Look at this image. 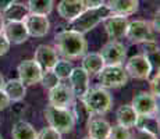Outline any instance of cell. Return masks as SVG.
<instances>
[{
  "label": "cell",
  "instance_id": "39",
  "mask_svg": "<svg viewBox=\"0 0 160 139\" xmlns=\"http://www.w3.org/2000/svg\"><path fill=\"white\" fill-rule=\"evenodd\" d=\"M4 18H3V15H2V13H0V32L3 31V27H4Z\"/></svg>",
  "mask_w": 160,
  "mask_h": 139
},
{
  "label": "cell",
  "instance_id": "4",
  "mask_svg": "<svg viewBox=\"0 0 160 139\" xmlns=\"http://www.w3.org/2000/svg\"><path fill=\"white\" fill-rule=\"evenodd\" d=\"M43 114H45V120L48 121L49 127L54 128L61 135L71 132L74 125H75V118H74L70 109L56 107V106L49 104L43 110Z\"/></svg>",
  "mask_w": 160,
  "mask_h": 139
},
{
  "label": "cell",
  "instance_id": "33",
  "mask_svg": "<svg viewBox=\"0 0 160 139\" xmlns=\"http://www.w3.org/2000/svg\"><path fill=\"white\" fill-rule=\"evenodd\" d=\"M159 79H160V74H159V71H158V72L153 75V78L150 79V93H152L155 97H159V93H160Z\"/></svg>",
  "mask_w": 160,
  "mask_h": 139
},
{
  "label": "cell",
  "instance_id": "7",
  "mask_svg": "<svg viewBox=\"0 0 160 139\" xmlns=\"http://www.w3.org/2000/svg\"><path fill=\"white\" fill-rule=\"evenodd\" d=\"M155 31L152 28V24L145 20H135L128 22L127 32H125V38L131 43H143L148 41H153L155 39Z\"/></svg>",
  "mask_w": 160,
  "mask_h": 139
},
{
  "label": "cell",
  "instance_id": "10",
  "mask_svg": "<svg viewBox=\"0 0 160 139\" xmlns=\"http://www.w3.org/2000/svg\"><path fill=\"white\" fill-rule=\"evenodd\" d=\"M89 78H91V75L82 67L72 68L68 79H70V88H71L75 99H82L88 93V91L91 89Z\"/></svg>",
  "mask_w": 160,
  "mask_h": 139
},
{
  "label": "cell",
  "instance_id": "2",
  "mask_svg": "<svg viewBox=\"0 0 160 139\" xmlns=\"http://www.w3.org/2000/svg\"><path fill=\"white\" fill-rule=\"evenodd\" d=\"M109 15H112V13L107 8L106 3L98 8H87L78 17H75L74 20L70 21V25H71L70 29L77 31V32L85 35L91 29H93L96 25H99L104 18L109 17Z\"/></svg>",
  "mask_w": 160,
  "mask_h": 139
},
{
  "label": "cell",
  "instance_id": "12",
  "mask_svg": "<svg viewBox=\"0 0 160 139\" xmlns=\"http://www.w3.org/2000/svg\"><path fill=\"white\" fill-rule=\"evenodd\" d=\"M48 100H49V104H52V106L70 109L71 104L74 103V100H75V96H74L71 88L68 85L58 83L54 88L49 89Z\"/></svg>",
  "mask_w": 160,
  "mask_h": 139
},
{
  "label": "cell",
  "instance_id": "22",
  "mask_svg": "<svg viewBox=\"0 0 160 139\" xmlns=\"http://www.w3.org/2000/svg\"><path fill=\"white\" fill-rule=\"evenodd\" d=\"M116 118L118 125H122L125 128H134L138 122V114L132 109L131 104H124L120 106L116 113Z\"/></svg>",
  "mask_w": 160,
  "mask_h": 139
},
{
  "label": "cell",
  "instance_id": "38",
  "mask_svg": "<svg viewBox=\"0 0 160 139\" xmlns=\"http://www.w3.org/2000/svg\"><path fill=\"white\" fill-rule=\"evenodd\" d=\"M14 0H0V11H3L7 6H10Z\"/></svg>",
  "mask_w": 160,
  "mask_h": 139
},
{
  "label": "cell",
  "instance_id": "25",
  "mask_svg": "<svg viewBox=\"0 0 160 139\" xmlns=\"http://www.w3.org/2000/svg\"><path fill=\"white\" fill-rule=\"evenodd\" d=\"M29 13L49 15L53 10V0H28Z\"/></svg>",
  "mask_w": 160,
  "mask_h": 139
},
{
  "label": "cell",
  "instance_id": "17",
  "mask_svg": "<svg viewBox=\"0 0 160 139\" xmlns=\"http://www.w3.org/2000/svg\"><path fill=\"white\" fill-rule=\"evenodd\" d=\"M110 122L102 118V116H96L88 120V137L91 139H107L110 132Z\"/></svg>",
  "mask_w": 160,
  "mask_h": 139
},
{
  "label": "cell",
  "instance_id": "42",
  "mask_svg": "<svg viewBox=\"0 0 160 139\" xmlns=\"http://www.w3.org/2000/svg\"><path fill=\"white\" fill-rule=\"evenodd\" d=\"M0 139H3V137H2V135H0Z\"/></svg>",
  "mask_w": 160,
  "mask_h": 139
},
{
  "label": "cell",
  "instance_id": "36",
  "mask_svg": "<svg viewBox=\"0 0 160 139\" xmlns=\"http://www.w3.org/2000/svg\"><path fill=\"white\" fill-rule=\"evenodd\" d=\"M10 99L7 97V95L3 92V89L0 91V111L2 110H4V109H7L8 106H10Z\"/></svg>",
  "mask_w": 160,
  "mask_h": 139
},
{
  "label": "cell",
  "instance_id": "13",
  "mask_svg": "<svg viewBox=\"0 0 160 139\" xmlns=\"http://www.w3.org/2000/svg\"><path fill=\"white\" fill-rule=\"evenodd\" d=\"M104 31H106L107 36L110 38V41H118V39L125 38V32H127V27L130 21L127 20V17L122 15H109L102 21Z\"/></svg>",
  "mask_w": 160,
  "mask_h": 139
},
{
  "label": "cell",
  "instance_id": "15",
  "mask_svg": "<svg viewBox=\"0 0 160 139\" xmlns=\"http://www.w3.org/2000/svg\"><path fill=\"white\" fill-rule=\"evenodd\" d=\"M2 33L10 42V45H21L29 38L24 22L20 21H6Z\"/></svg>",
  "mask_w": 160,
  "mask_h": 139
},
{
  "label": "cell",
  "instance_id": "40",
  "mask_svg": "<svg viewBox=\"0 0 160 139\" xmlns=\"http://www.w3.org/2000/svg\"><path fill=\"white\" fill-rule=\"evenodd\" d=\"M4 82H6V79H4V77L0 74V91L3 89V86H4Z\"/></svg>",
  "mask_w": 160,
  "mask_h": 139
},
{
  "label": "cell",
  "instance_id": "31",
  "mask_svg": "<svg viewBox=\"0 0 160 139\" xmlns=\"http://www.w3.org/2000/svg\"><path fill=\"white\" fill-rule=\"evenodd\" d=\"M36 139H61V134L52 127H45L36 134Z\"/></svg>",
  "mask_w": 160,
  "mask_h": 139
},
{
  "label": "cell",
  "instance_id": "29",
  "mask_svg": "<svg viewBox=\"0 0 160 139\" xmlns=\"http://www.w3.org/2000/svg\"><path fill=\"white\" fill-rule=\"evenodd\" d=\"M43 85V88H46L49 91V89L54 88L56 85L60 83V79L56 77V74L53 72L52 70H45L43 72H42V77H41V81H39Z\"/></svg>",
  "mask_w": 160,
  "mask_h": 139
},
{
  "label": "cell",
  "instance_id": "41",
  "mask_svg": "<svg viewBox=\"0 0 160 139\" xmlns=\"http://www.w3.org/2000/svg\"><path fill=\"white\" fill-rule=\"evenodd\" d=\"M84 139H91V138H89V137H87V138H84Z\"/></svg>",
  "mask_w": 160,
  "mask_h": 139
},
{
  "label": "cell",
  "instance_id": "23",
  "mask_svg": "<svg viewBox=\"0 0 160 139\" xmlns=\"http://www.w3.org/2000/svg\"><path fill=\"white\" fill-rule=\"evenodd\" d=\"M82 68L89 75H96L100 70L104 67V61L100 53H85L82 56Z\"/></svg>",
  "mask_w": 160,
  "mask_h": 139
},
{
  "label": "cell",
  "instance_id": "30",
  "mask_svg": "<svg viewBox=\"0 0 160 139\" xmlns=\"http://www.w3.org/2000/svg\"><path fill=\"white\" fill-rule=\"evenodd\" d=\"M107 139H131V131L130 128H125L122 125L112 127Z\"/></svg>",
  "mask_w": 160,
  "mask_h": 139
},
{
  "label": "cell",
  "instance_id": "6",
  "mask_svg": "<svg viewBox=\"0 0 160 139\" xmlns=\"http://www.w3.org/2000/svg\"><path fill=\"white\" fill-rule=\"evenodd\" d=\"M124 70L127 72V75L131 77V78L145 81V79H149L153 66L145 54H135L125 61Z\"/></svg>",
  "mask_w": 160,
  "mask_h": 139
},
{
  "label": "cell",
  "instance_id": "11",
  "mask_svg": "<svg viewBox=\"0 0 160 139\" xmlns=\"http://www.w3.org/2000/svg\"><path fill=\"white\" fill-rule=\"evenodd\" d=\"M18 79L25 86H32L35 83H39L42 77V68L38 66L35 60H24L17 67Z\"/></svg>",
  "mask_w": 160,
  "mask_h": 139
},
{
  "label": "cell",
  "instance_id": "5",
  "mask_svg": "<svg viewBox=\"0 0 160 139\" xmlns=\"http://www.w3.org/2000/svg\"><path fill=\"white\" fill-rule=\"evenodd\" d=\"M98 75V81L104 89H117L125 86L130 77L122 66H104Z\"/></svg>",
  "mask_w": 160,
  "mask_h": 139
},
{
  "label": "cell",
  "instance_id": "27",
  "mask_svg": "<svg viewBox=\"0 0 160 139\" xmlns=\"http://www.w3.org/2000/svg\"><path fill=\"white\" fill-rule=\"evenodd\" d=\"M72 68L74 67H72L71 61L63 58V60H57V63L53 66L52 71L56 74V77L61 81V79H68V77H70V74H71Z\"/></svg>",
  "mask_w": 160,
  "mask_h": 139
},
{
  "label": "cell",
  "instance_id": "8",
  "mask_svg": "<svg viewBox=\"0 0 160 139\" xmlns=\"http://www.w3.org/2000/svg\"><path fill=\"white\" fill-rule=\"evenodd\" d=\"M132 109L138 114V117H150L158 116L159 106L158 97H155L150 92H139L132 99Z\"/></svg>",
  "mask_w": 160,
  "mask_h": 139
},
{
  "label": "cell",
  "instance_id": "24",
  "mask_svg": "<svg viewBox=\"0 0 160 139\" xmlns=\"http://www.w3.org/2000/svg\"><path fill=\"white\" fill-rule=\"evenodd\" d=\"M36 134L35 128L27 121H17L11 129L13 139H36Z\"/></svg>",
  "mask_w": 160,
  "mask_h": 139
},
{
  "label": "cell",
  "instance_id": "19",
  "mask_svg": "<svg viewBox=\"0 0 160 139\" xmlns=\"http://www.w3.org/2000/svg\"><path fill=\"white\" fill-rule=\"evenodd\" d=\"M82 11H84V7L79 0H61L57 6L58 15L68 22L75 17H78Z\"/></svg>",
  "mask_w": 160,
  "mask_h": 139
},
{
  "label": "cell",
  "instance_id": "28",
  "mask_svg": "<svg viewBox=\"0 0 160 139\" xmlns=\"http://www.w3.org/2000/svg\"><path fill=\"white\" fill-rule=\"evenodd\" d=\"M74 109L71 110L74 118H75V121L78 122H85L88 121L89 118H91V113L88 111L87 106L84 104V102L81 100V99H77V100H74V103L71 104Z\"/></svg>",
  "mask_w": 160,
  "mask_h": 139
},
{
  "label": "cell",
  "instance_id": "9",
  "mask_svg": "<svg viewBox=\"0 0 160 139\" xmlns=\"http://www.w3.org/2000/svg\"><path fill=\"white\" fill-rule=\"evenodd\" d=\"M104 66H122L127 58V47L118 41H109L100 52Z\"/></svg>",
  "mask_w": 160,
  "mask_h": 139
},
{
  "label": "cell",
  "instance_id": "32",
  "mask_svg": "<svg viewBox=\"0 0 160 139\" xmlns=\"http://www.w3.org/2000/svg\"><path fill=\"white\" fill-rule=\"evenodd\" d=\"M131 139H158V135L152 134V132H148L145 129L137 128V131L134 134H131Z\"/></svg>",
  "mask_w": 160,
  "mask_h": 139
},
{
  "label": "cell",
  "instance_id": "16",
  "mask_svg": "<svg viewBox=\"0 0 160 139\" xmlns=\"http://www.w3.org/2000/svg\"><path fill=\"white\" fill-rule=\"evenodd\" d=\"M33 60L38 63V66L42 68V71L52 70L54 64L57 63L58 54L52 46L39 45L35 50V54H33Z\"/></svg>",
  "mask_w": 160,
  "mask_h": 139
},
{
  "label": "cell",
  "instance_id": "14",
  "mask_svg": "<svg viewBox=\"0 0 160 139\" xmlns=\"http://www.w3.org/2000/svg\"><path fill=\"white\" fill-rule=\"evenodd\" d=\"M22 22L27 28L28 35L33 36V38H43L48 35L49 29H50V22L48 20V15L29 13Z\"/></svg>",
  "mask_w": 160,
  "mask_h": 139
},
{
  "label": "cell",
  "instance_id": "20",
  "mask_svg": "<svg viewBox=\"0 0 160 139\" xmlns=\"http://www.w3.org/2000/svg\"><path fill=\"white\" fill-rule=\"evenodd\" d=\"M28 14H29L28 6L18 2H13L10 6H7L2 11L4 21H20V22H22Z\"/></svg>",
  "mask_w": 160,
  "mask_h": 139
},
{
  "label": "cell",
  "instance_id": "21",
  "mask_svg": "<svg viewBox=\"0 0 160 139\" xmlns=\"http://www.w3.org/2000/svg\"><path fill=\"white\" fill-rule=\"evenodd\" d=\"M3 92L7 95L10 102H20L25 97L27 88L20 79H10V81L4 82Z\"/></svg>",
  "mask_w": 160,
  "mask_h": 139
},
{
  "label": "cell",
  "instance_id": "1",
  "mask_svg": "<svg viewBox=\"0 0 160 139\" xmlns=\"http://www.w3.org/2000/svg\"><path fill=\"white\" fill-rule=\"evenodd\" d=\"M54 50L66 60H75L87 53L88 42L82 33L72 29H66L54 36Z\"/></svg>",
  "mask_w": 160,
  "mask_h": 139
},
{
  "label": "cell",
  "instance_id": "26",
  "mask_svg": "<svg viewBox=\"0 0 160 139\" xmlns=\"http://www.w3.org/2000/svg\"><path fill=\"white\" fill-rule=\"evenodd\" d=\"M138 128L145 129L148 132L158 135L159 134V118L158 116H150V117H138L137 125Z\"/></svg>",
  "mask_w": 160,
  "mask_h": 139
},
{
  "label": "cell",
  "instance_id": "3",
  "mask_svg": "<svg viewBox=\"0 0 160 139\" xmlns=\"http://www.w3.org/2000/svg\"><path fill=\"white\" fill-rule=\"evenodd\" d=\"M81 100L87 106L91 116H104L113 107L112 95H110V92L107 89L102 88V86L89 89L88 93Z\"/></svg>",
  "mask_w": 160,
  "mask_h": 139
},
{
  "label": "cell",
  "instance_id": "34",
  "mask_svg": "<svg viewBox=\"0 0 160 139\" xmlns=\"http://www.w3.org/2000/svg\"><path fill=\"white\" fill-rule=\"evenodd\" d=\"M79 2H81L84 10H87V8H98L104 4V0H79Z\"/></svg>",
  "mask_w": 160,
  "mask_h": 139
},
{
  "label": "cell",
  "instance_id": "35",
  "mask_svg": "<svg viewBox=\"0 0 160 139\" xmlns=\"http://www.w3.org/2000/svg\"><path fill=\"white\" fill-rule=\"evenodd\" d=\"M10 46H11L10 42H8L7 39L4 38V35L0 32V57L8 53V50H10Z\"/></svg>",
  "mask_w": 160,
  "mask_h": 139
},
{
  "label": "cell",
  "instance_id": "18",
  "mask_svg": "<svg viewBox=\"0 0 160 139\" xmlns=\"http://www.w3.org/2000/svg\"><path fill=\"white\" fill-rule=\"evenodd\" d=\"M106 6L112 14L128 17L138 10L139 0H109Z\"/></svg>",
  "mask_w": 160,
  "mask_h": 139
},
{
  "label": "cell",
  "instance_id": "37",
  "mask_svg": "<svg viewBox=\"0 0 160 139\" xmlns=\"http://www.w3.org/2000/svg\"><path fill=\"white\" fill-rule=\"evenodd\" d=\"M150 24H152L153 31L159 33V11L155 14V18H153V21H152V22H150Z\"/></svg>",
  "mask_w": 160,
  "mask_h": 139
}]
</instances>
